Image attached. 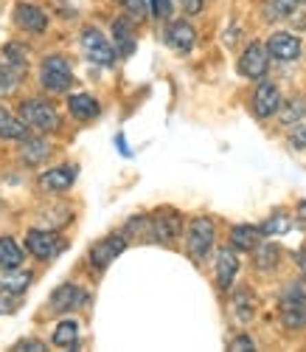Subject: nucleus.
Returning <instances> with one entry per match:
<instances>
[{"mask_svg": "<svg viewBox=\"0 0 306 352\" xmlns=\"http://www.w3.org/2000/svg\"><path fill=\"white\" fill-rule=\"evenodd\" d=\"M0 138H28V124L0 104Z\"/></svg>", "mask_w": 306, "mask_h": 352, "instance_id": "obj_20", "label": "nucleus"}, {"mask_svg": "<svg viewBox=\"0 0 306 352\" xmlns=\"http://www.w3.org/2000/svg\"><path fill=\"white\" fill-rule=\"evenodd\" d=\"M281 321L284 327L298 330L301 324H306V293L301 282H290L284 296H281Z\"/></svg>", "mask_w": 306, "mask_h": 352, "instance_id": "obj_6", "label": "nucleus"}, {"mask_svg": "<svg viewBox=\"0 0 306 352\" xmlns=\"http://www.w3.org/2000/svg\"><path fill=\"white\" fill-rule=\"evenodd\" d=\"M76 175H79V169H76L73 164L54 166V169H48V172L40 175V189L48 192V195H59V192H65V189L73 186Z\"/></svg>", "mask_w": 306, "mask_h": 352, "instance_id": "obj_11", "label": "nucleus"}, {"mask_svg": "<svg viewBox=\"0 0 306 352\" xmlns=\"http://www.w3.org/2000/svg\"><path fill=\"white\" fill-rule=\"evenodd\" d=\"M20 82V71H14L9 63H0V96L12 94Z\"/></svg>", "mask_w": 306, "mask_h": 352, "instance_id": "obj_29", "label": "nucleus"}, {"mask_svg": "<svg viewBox=\"0 0 306 352\" xmlns=\"http://www.w3.org/2000/svg\"><path fill=\"white\" fill-rule=\"evenodd\" d=\"M298 6H303V0H267V17H290L292 12H298Z\"/></svg>", "mask_w": 306, "mask_h": 352, "instance_id": "obj_27", "label": "nucleus"}, {"mask_svg": "<svg viewBox=\"0 0 306 352\" xmlns=\"http://www.w3.org/2000/svg\"><path fill=\"white\" fill-rule=\"evenodd\" d=\"M28 285H32V274L23 271V268H3L0 271V290L23 293Z\"/></svg>", "mask_w": 306, "mask_h": 352, "instance_id": "obj_21", "label": "nucleus"}, {"mask_svg": "<svg viewBox=\"0 0 306 352\" xmlns=\"http://www.w3.org/2000/svg\"><path fill=\"white\" fill-rule=\"evenodd\" d=\"M264 231L261 226H250V223H239L231 228V245L236 251H256V245H261Z\"/></svg>", "mask_w": 306, "mask_h": 352, "instance_id": "obj_16", "label": "nucleus"}, {"mask_svg": "<svg viewBox=\"0 0 306 352\" xmlns=\"http://www.w3.org/2000/svg\"><path fill=\"white\" fill-rule=\"evenodd\" d=\"M152 14L166 20L172 14V0H152Z\"/></svg>", "mask_w": 306, "mask_h": 352, "instance_id": "obj_35", "label": "nucleus"}, {"mask_svg": "<svg viewBox=\"0 0 306 352\" xmlns=\"http://www.w3.org/2000/svg\"><path fill=\"white\" fill-rule=\"evenodd\" d=\"M233 310H236V316L242 321H250V316H253V299H250L248 290H242V293H236V296H233Z\"/></svg>", "mask_w": 306, "mask_h": 352, "instance_id": "obj_30", "label": "nucleus"}, {"mask_svg": "<svg viewBox=\"0 0 306 352\" xmlns=\"http://www.w3.org/2000/svg\"><path fill=\"white\" fill-rule=\"evenodd\" d=\"M298 220L306 226V200H301V203H298Z\"/></svg>", "mask_w": 306, "mask_h": 352, "instance_id": "obj_39", "label": "nucleus"}, {"mask_svg": "<svg viewBox=\"0 0 306 352\" xmlns=\"http://www.w3.org/2000/svg\"><path fill=\"white\" fill-rule=\"evenodd\" d=\"M231 349H236V352H248V349H256V344H253L250 336H236V338L231 341Z\"/></svg>", "mask_w": 306, "mask_h": 352, "instance_id": "obj_36", "label": "nucleus"}, {"mask_svg": "<svg viewBox=\"0 0 306 352\" xmlns=\"http://www.w3.org/2000/svg\"><path fill=\"white\" fill-rule=\"evenodd\" d=\"M25 251L32 254V256H37L40 262H51V259H56L59 254L65 251V240L59 237V234L54 231V228H32L25 234Z\"/></svg>", "mask_w": 306, "mask_h": 352, "instance_id": "obj_3", "label": "nucleus"}, {"mask_svg": "<svg viewBox=\"0 0 306 352\" xmlns=\"http://www.w3.org/2000/svg\"><path fill=\"white\" fill-rule=\"evenodd\" d=\"M113 40H115V51L118 56H130L135 51V34H132V23L127 17L113 20Z\"/></svg>", "mask_w": 306, "mask_h": 352, "instance_id": "obj_19", "label": "nucleus"}, {"mask_svg": "<svg viewBox=\"0 0 306 352\" xmlns=\"http://www.w3.org/2000/svg\"><path fill=\"white\" fill-rule=\"evenodd\" d=\"M281 116H284V124H295V122L306 119V99H292Z\"/></svg>", "mask_w": 306, "mask_h": 352, "instance_id": "obj_32", "label": "nucleus"}, {"mask_svg": "<svg viewBox=\"0 0 306 352\" xmlns=\"http://www.w3.org/2000/svg\"><path fill=\"white\" fill-rule=\"evenodd\" d=\"M17 310V293L9 290H0V316H9Z\"/></svg>", "mask_w": 306, "mask_h": 352, "instance_id": "obj_34", "label": "nucleus"}, {"mask_svg": "<svg viewBox=\"0 0 306 352\" xmlns=\"http://www.w3.org/2000/svg\"><path fill=\"white\" fill-rule=\"evenodd\" d=\"M256 268L259 271H272L279 265V248L275 245H256Z\"/></svg>", "mask_w": 306, "mask_h": 352, "instance_id": "obj_28", "label": "nucleus"}, {"mask_svg": "<svg viewBox=\"0 0 306 352\" xmlns=\"http://www.w3.org/2000/svg\"><path fill=\"white\" fill-rule=\"evenodd\" d=\"M82 51H84V56L90 63H96L102 68H113L115 56H118V51L107 43V37L99 32V28H93V25L82 32Z\"/></svg>", "mask_w": 306, "mask_h": 352, "instance_id": "obj_5", "label": "nucleus"}, {"mask_svg": "<svg viewBox=\"0 0 306 352\" xmlns=\"http://www.w3.org/2000/svg\"><path fill=\"white\" fill-rule=\"evenodd\" d=\"M51 341H54L56 346H79V324H76L73 318L59 321Z\"/></svg>", "mask_w": 306, "mask_h": 352, "instance_id": "obj_24", "label": "nucleus"}, {"mask_svg": "<svg viewBox=\"0 0 306 352\" xmlns=\"http://www.w3.org/2000/svg\"><path fill=\"white\" fill-rule=\"evenodd\" d=\"M73 82V68L68 63V56L62 54H51L40 65V85L51 94H65Z\"/></svg>", "mask_w": 306, "mask_h": 352, "instance_id": "obj_1", "label": "nucleus"}, {"mask_svg": "<svg viewBox=\"0 0 306 352\" xmlns=\"http://www.w3.org/2000/svg\"><path fill=\"white\" fill-rule=\"evenodd\" d=\"M149 223H152V237L161 245H172L180 237L183 220L174 209H158L155 214H149Z\"/></svg>", "mask_w": 306, "mask_h": 352, "instance_id": "obj_7", "label": "nucleus"}, {"mask_svg": "<svg viewBox=\"0 0 306 352\" xmlns=\"http://www.w3.org/2000/svg\"><path fill=\"white\" fill-rule=\"evenodd\" d=\"M290 228H292V217H290L284 209H275V212L261 223L264 237H279V234H287Z\"/></svg>", "mask_w": 306, "mask_h": 352, "instance_id": "obj_23", "label": "nucleus"}, {"mask_svg": "<svg viewBox=\"0 0 306 352\" xmlns=\"http://www.w3.org/2000/svg\"><path fill=\"white\" fill-rule=\"evenodd\" d=\"M180 6H183V12H186L189 17H194V14L202 12V0H180Z\"/></svg>", "mask_w": 306, "mask_h": 352, "instance_id": "obj_37", "label": "nucleus"}, {"mask_svg": "<svg viewBox=\"0 0 306 352\" xmlns=\"http://www.w3.org/2000/svg\"><path fill=\"white\" fill-rule=\"evenodd\" d=\"M270 68V51L261 43H250L239 56V74L248 79H261Z\"/></svg>", "mask_w": 306, "mask_h": 352, "instance_id": "obj_9", "label": "nucleus"}, {"mask_svg": "<svg viewBox=\"0 0 306 352\" xmlns=\"http://www.w3.org/2000/svg\"><path fill=\"white\" fill-rule=\"evenodd\" d=\"M281 91L275 87L272 82H261L259 87H256V94H253V113L259 116V119H270V116H275L281 110Z\"/></svg>", "mask_w": 306, "mask_h": 352, "instance_id": "obj_12", "label": "nucleus"}, {"mask_svg": "<svg viewBox=\"0 0 306 352\" xmlns=\"http://www.w3.org/2000/svg\"><path fill=\"white\" fill-rule=\"evenodd\" d=\"M23 248L12 237H0V268H20Z\"/></svg>", "mask_w": 306, "mask_h": 352, "instance_id": "obj_25", "label": "nucleus"}, {"mask_svg": "<svg viewBox=\"0 0 306 352\" xmlns=\"http://www.w3.org/2000/svg\"><path fill=\"white\" fill-rule=\"evenodd\" d=\"M14 23H17V28H23V32L43 34L45 28H48V14L40 6H34V3H17Z\"/></svg>", "mask_w": 306, "mask_h": 352, "instance_id": "obj_15", "label": "nucleus"}, {"mask_svg": "<svg viewBox=\"0 0 306 352\" xmlns=\"http://www.w3.org/2000/svg\"><path fill=\"white\" fill-rule=\"evenodd\" d=\"M124 248H127V234H110V237L99 240L93 248H90L87 259H90V265H93L96 271H104L115 256H121Z\"/></svg>", "mask_w": 306, "mask_h": 352, "instance_id": "obj_8", "label": "nucleus"}, {"mask_svg": "<svg viewBox=\"0 0 306 352\" xmlns=\"http://www.w3.org/2000/svg\"><path fill=\"white\" fill-rule=\"evenodd\" d=\"M23 161L25 164H40L43 158L51 155V144L43 138H23Z\"/></svg>", "mask_w": 306, "mask_h": 352, "instance_id": "obj_22", "label": "nucleus"}, {"mask_svg": "<svg viewBox=\"0 0 306 352\" xmlns=\"http://www.w3.org/2000/svg\"><path fill=\"white\" fill-rule=\"evenodd\" d=\"M68 110H71L73 119L90 122V119H96V116L102 113V104H99V99H93L90 94H73L68 99Z\"/></svg>", "mask_w": 306, "mask_h": 352, "instance_id": "obj_18", "label": "nucleus"}, {"mask_svg": "<svg viewBox=\"0 0 306 352\" xmlns=\"http://www.w3.org/2000/svg\"><path fill=\"white\" fill-rule=\"evenodd\" d=\"M267 51L272 60H279V63H295L301 56V40L290 32H275L267 40Z\"/></svg>", "mask_w": 306, "mask_h": 352, "instance_id": "obj_14", "label": "nucleus"}, {"mask_svg": "<svg viewBox=\"0 0 306 352\" xmlns=\"http://www.w3.org/2000/svg\"><path fill=\"white\" fill-rule=\"evenodd\" d=\"M166 45L177 54H189L197 43V32H194V25L189 20H174L166 25V34H163Z\"/></svg>", "mask_w": 306, "mask_h": 352, "instance_id": "obj_10", "label": "nucleus"}, {"mask_svg": "<svg viewBox=\"0 0 306 352\" xmlns=\"http://www.w3.org/2000/svg\"><path fill=\"white\" fill-rule=\"evenodd\" d=\"M20 119L40 133H56L59 130V113L51 102L43 99H25L20 102Z\"/></svg>", "mask_w": 306, "mask_h": 352, "instance_id": "obj_2", "label": "nucleus"}, {"mask_svg": "<svg viewBox=\"0 0 306 352\" xmlns=\"http://www.w3.org/2000/svg\"><path fill=\"white\" fill-rule=\"evenodd\" d=\"M213 240H217V228H213V220L200 214L189 223V234H186V245H189V254L194 262H202L211 248H213Z\"/></svg>", "mask_w": 306, "mask_h": 352, "instance_id": "obj_4", "label": "nucleus"}, {"mask_svg": "<svg viewBox=\"0 0 306 352\" xmlns=\"http://www.w3.org/2000/svg\"><path fill=\"white\" fill-rule=\"evenodd\" d=\"M3 63H9L14 71H25L28 68V51H25V45H20V43H9L6 48H3Z\"/></svg>", "mask_w": 306, "mask_h": 352, "instance_id": "obj_26", "label": "nucleus"}, {"mask_svg": "<svg viewBox=\"0 0 306 352\" xmlns=\"http://www.w3.org/2000/svg\"><path fill=\"white\" fill-rule=\"evenodd\" d=\"M236 274H239V254H236V248L233 245L231 248H220V254H217V285L222 290H228L233 285Z\"/></svg>", "mask_w": 306, "mask_h": 352, "instance_id": "obj_17", "label": "nucleus"}, {"mask_svg": "<svg viewBox=\"0 0 306 352\" xmlns=\"http://www.w3.org/2000/svg\"><path fill=\"white\" fill-rule=\"evenodd\" d=\"M290 146L292 150H306V119L295 122L290 130Z\"/></svg>", "mask_w": 306, "mask_h": 352, "instance_id": "obj_33", "label": "nucleus"}, {"mask_svg": "<svg viewBox=\"0 0 306 352\" xmlns=\"http://www.w3.org/2000/svg\"><path fill=\"white\" fill-rule=\"evenodd\" d=\"M82 305H87V293L79 285H73V282L59 285L51 293V310L54 313H71V310H76Z\"/></svg>", "mask_w": 306, "mask_h": 352, "instance_id": "obj_13", "label": "nucleus"}, {"mask_svg": "<svg viewBox=\"0 0 306 352\" xmlns=\"http://www.w3.org/2000/svg\"><path fill=\"white\" fill-rule=\"evenodd\" d=\"M121 3H124V12L132 20H143L152 14V0H121Z\"/></svg>", "mask_w": 306, "mask_h": 352, "instance_id": "obj_31", "label": "nucleus"}, {"mask_svg": "<svg viewBox=\"0 0 306 352\" xmlns=\"http://www.w3.org/2000/svg\"><path fill=\"white\" fill-rule=\"evenodd\" d=\"M14 349H32V352H43V349H48L43 341H37V338H25V341H20V344H14Z\"/></svg>", "mask_w": 306, "mask_h": 352, "instance_id": "obj_38", "label": "nucleus"}]
</instances>
